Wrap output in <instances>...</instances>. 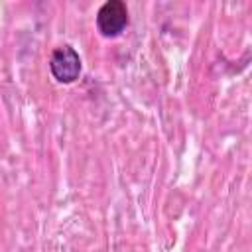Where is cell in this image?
<instances>
[{
    "label": "cell",
    "instance_id": "cell-1",
    "mask_svg": "<svg viewBox=\"0 0 252 252\" xmlns=\"http://www.w3.org/2000/svg\"><path fill=\"white\" fill-rule=\"evenodd\" d=\"M81 69H83V63L75 47L61 45L53 49L49 57V73L57 83H63V85L75 83L81 75Z\"/></svg>",
    "mask_w": 252,
    "mask_h": 252
},
{
    "label": "cell",
    "instance_id": "cell-2",
    "mask_svg": "<svg viewBox=\"0 0 252 252\" xmlns=\"http://www.w3.org/2000/svg\"><path fill=\"white\" fill-rule=\"evenodd\" d=\"M94 22H96V30L100 32V35L116 37L126 30V26L130 22L128 8L122 0H106L98 8Z\"/></svg>",
    "mask_w": 252,
    "mask_h": 252
}]
</instances>
